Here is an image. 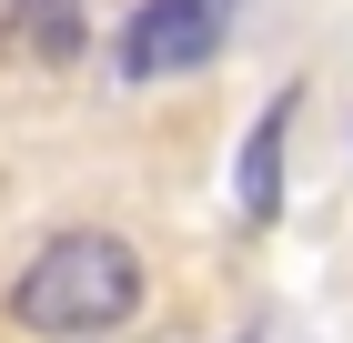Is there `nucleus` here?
<instances>
[{
	"instance_id": "f03ea898",
	"label": "nucleus",
	"mask_w": 353,
	"mask_h": 343,
	"mask_svg": "<svg viewBox=\"0 0 353 343\" xmlns=\"http://www.w3.org/2000/svg\"><path fill=\"white\" fill-rule=\"evenodd\" d=\"M222 51V0H141L121 30V81H172Z\"/></svg>"
},
{
	"instance_id": "7ed1b4c3",
	"label": "nucleus",
	"mask_w": 353,
	"mask_h": 343,
	"mask_svg": "<svg viewBox=\"0 0 353 343\" xmlns=\"http://www.w3.org/2000/svg\"><path fill=\"white\" fill-rule=\"evenodd\" d=\"M283 132H293V101H272L263 121H252V141H243V212L252 222L283 212Z\"/></svg>"
},
{
	"instance_id": "20e7f679",
	"label": "nucleus",
	"mask_w": 353,
	"mask_h": 343,
	"mask_svg": "<svg viewBox=\"0 0 353 343\" xmlns=\"http://www.w3.org/2000/svg\"><path fill=\"white\" fill-rule=\"evenodd\" d=\"M10 51L71 61V51H81V0H21V10H10Z\"/></svg>"
},
{
	"instance_id": "f257e3e1",
	"label": "nucleus",
	"mask_w": 353,
	"mask_h": 343,
	"mask_svg": "<svg viewBox=\"0 0 353 343\" xmlns=\"http://www.w3.org/2000/svg\"><path fill=\"white\" fill-rule=\"evenodd\" d=\"M141 313V263L111 233H61L30 253V273L10 283V323L21 333H111Z\"/></svg>"
}]
</instances>
